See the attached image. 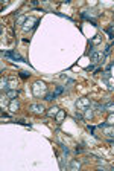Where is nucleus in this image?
I'll return each instance as SVG.
<instances>
[{"label": "nucleus", "instance_id": "4468645a", "mask_svg": "<svg viewBox=\"0 0 114 171\" xmlns=\"http://www.w3.org/2000/svg\"><path fill=\"white\" fill-rule=\"evenodd\" d=\"M100 41H102V37L97 34V35H94V38H93V41H91V43H93V44H99Z\"/></svg>", "mask_w": 114, "mask_h": 171}, {"label": "nucleus", "instance_id": "f257e3e1", "mask_svg": "<svg viewBox=\"0 0 114 171\" xmlns=\"http://www.w3.org/2000/svg\"><path fill=\"white\" fill-rule=\"evenodd\" d=\"M46 84L44 83H41V81H37L34 83V86H32V92H34L35 96H41V95H44L46 93Z\"/></svg>", "mask_w": 114, "mask_h": 171}, {"label": "nucleus", "instance_id": "dca6fc26", "mask_svg": "<svg viewBox=\"0 0 114 171\" xmlns=\"http://www.w3.org/2000/svg\"><path fill=\"white\" fill-rule=\"evenodd\" d=\"M55 98H56V95H55V93H47L44 99H46V101H52V99H55Z\"/></svg>", "mask_w": 114, "mask_h": 171}, {"label": "nucleus", "instance_id": "412c9836", "mask_svg": "<svg viewBox=\"0 0 114 171\" xmlns=\"http://www.w3.org/2000/svg\"><path fill=\"white\" fill-rule=\"evenodd\" d=\"M102 78H104V81H108V79H110V78H111V75H110V72H108V70H107V72L104 73V77H102Z\"/></svg>", "mask_w": 114, "mask_h": 171}, {"label": "nucleus", "instance_id": "a878e982", "mask_svg": "<svg viewBox=\"0 0 114 171\" xmlns=\"http://www.w3.org/2000/svg\"><path fill=\"white\" fill-rule=\"evenodd\" d=\"M113 63H114V61H113Z\"/></svg>", "mask_w": 114, "mask_h": 171}, {"label": "nucleus", "instance_id": "20e7f679", "mask_svg": "<svg viewBox=\"0 0 114 171\" xmlns=\"http://www.w3.org/2000/svg\"><path fill=\"white\" fill-rule=\"evenodd\" d=\"M104 58H105V55H102V52H97V51H93V52H91V53H90V60H91V61H93L94 64H96V63H99L100 60H104Z\"/></svg>", "mask_w": 114, "mask_h": 171}, {"label": "nucleus", "instance_id": "a211bd4d", "mask_svg": "<svg viewBox=\"0 0 114 171\" xmlns=\"http://www.w3.org/2000/svg\"><path fill=\"white\" fill-rule=\"evenodd\" d=\"M9 87L15 89V87H17V81H15V79H12V78H11V79H9Z\"/></svg>", "mask_w": 114, "mask_h": 171}, {"label": "nucleus", "instance_id": "393cba45", "mask_svg": "<svg viewBox=\"0 0 114 171\" xmlns=\"http://www.w3.org/2000/svg\"><path fill=\"white\" fill-rule=\"evenodd\" d=\"M108 122H110L111 125H114V115H110V118H108Z\"/></svg>", "mask_w": 114, "mask_h": 171}, {"label": "nucleus", "instance_id": "1a4fd4ad", "mask_svg": "<svg viewBox=\"0 0 114 171\" xmlns=\"http://www.w3.org/2000/svg\"><path fill=\"white\" fill-rule=\"evenodd\" d=\"M58 111H59V109H58V107H50V109L47 110V116L53 118V116H56V115H58Z\"/></svg>", "mask_w": 114, "mask_h": 171}, {"label": "nucleus", "instance_id": "9b49d317", "mask_svg": "<svg viewBox=\"0 0 114 171\" xmlns=\"http://www.w3.org/2000/svg\"><path fill=\"white\" fill-rule=\"evenodd\" d=\"M17 95H18V90H15V89L8 90V92H6V96H8V98H11V99H14Z\"/></svg>", "mask_w": 114, "mask_h": 171}, {"label": "nucleus", "instance_id": "aec40b11", "mask_svg": "<svg viewBox=\"0 0 114 171\" xmlns=\"http://www.w3.org/2000/svg\"><path fill=\"white\" fill-rule=\"evenodd\" d=\"M64 92V87H61V86H59V87H56V90H55V95L58 96V95H61Z\"/></svg>", "mask_w": 114, "mask_h": 171}, {"label": "nucleus", "instance_id": "7ed1b4c3", "mask_svg": "<svg viewBox=\"0 0 114 171\" xmlns=\"http://www.w3.org/2000/svg\"><path fill=\"white\" fill-rule=\"evenodd\" d=\"M37 23H38V18H35V17H28L26 18V21H24V25H23V31H31V29H34L35 26H37Z\"/></svg>", "mask_w": 114, "mask_h": 171}, {"label": "nucleus", "instance_id": "f3484780", "mask_svg": "<svg viewBox=\"0 0 114 171\" xmlns=\"http://www.w3.org/2000/svg\"><path fill=\"white\" fill-rule=\"evenodd\" d=\"M94 109L97 111H104L105 110V105H100V104H94Z\"/></svg>", "mask_w": 114, "mask_h": 171}, {"label": "nucleus", "instance_id": "4be33fe9", "mask_svg": "<svg viewBox=\"0 0 114 171\" xmlns=\"http://www.w3.org/2000/svg\"><path fill=\"white\" fill-rule=\"evenodd\" d=\"M6 105H8V96H6V98H2V107L5 109Z\"/></svg>", "mask_w": 114, "mask_h": 171}, {"label": "nucleus", "instance_id": "9d476101", "mask_svg": "<svg viewBox=\"0 0 114 171\" xmlns=\"http://www.w3.org/2000/svg\"><path fill=\"white\" fill-rule=\"evenodd\" d=\"M79 168H81L79 160H72V162H70V170H79Z\"/></svg>", "mask_w": 114, "mask_h": 171}, {"label": "nucleus", "instance_id": "423d86ee", "mask_svg": "<svg viewBox=\"0 0 114 171\" xmlns=\"http://www.w3.org/2000/svg\"><path fill=\"white\" fill-rule=\"evenodd\" d=\"M3 55H5V57H9V58H12V60H15V61H23V58H21V55H20V53L14 52V51L3 52Z\"/></svg>", "mask_w": 114, "mask_h": 171}, {"label": "nucleus", "instance_id": "ddd939ff", "mask_svg": "<svg viewBox=\"0 0 114 171\" xmlns=\"http://www.w3.org/2000/svg\"><path fill=\"white\" fill-rule=\"evenodd\" d=\"M105 110L110 111V113H114V103H107L105 104Z\"/></svg>", "mask_w": 114, "mask_h": 171}, {"label": "nucleus", "instance_id": "f03ea898", "mask_svg": "<svg viewBox=\"0 0 114 171\" xmlns=\"http://www.w3.org/2000/svg\"><path fill=\"white\" fill-rule=\"evenodd\" d=\"M90 99L88 98H79L78 101H76V109H78L79 111H85L87 109L90 107Z\"/></svg>", "mask_w": 114, "mask_h": 171}, {"label": "nucleus", "instance_id": "2eb2a0df", "mask_svg": "<svg viewBox=\"0 0 114 171\" xmlns=\"http://www.w3.org/2000/svg\"><path fill=\"white\" fill-rule=\"evenodd\" d=\"M64 116H66V115H64V111L59 110V111H58V115H56V121H58V122H61V121L64 119Z\"/></svg>", "mask_w": 114, "mask_h": 171}, {"label": "nucleus", "instance_id": "5701e85b", "mask_svg": "<svg viewBox=\"0 0 114 171\" xmlns=\"http://www.w3.org/2000/svg\"><path fill=\"white\" fill-rule=\"evenodd\" d=\"M58 160H59V167H61V170H64V168H66V165H64V159L59 157Z\"/></svg>", "mask_w": 114, "mask_h": 171}, {"label": "nucleus", "instance_id": "6ab92c4d", "mask_svg": "<svg viewBox=\"0 0 114 171\" xmlns=\"http://www.w3.org/2000/svg\"><path fill=\"white\" fill-rule=\"evenodd\" d=\"M85 116H87V118H90V119H91V118H93V111L90 110V107H88V109L85 110Z\"/></svg>", "mask_w": 114, "mask_h": 171}, {"label": "nucleus", "instance_id": "39448f33", "mask_svg": "<svg viewBox=\"0 0 114 171\" xmlns=\"http://www.w3.org/2000/svg\"><path fill=\"white\" fill-rule=\"evenodd\" d=\"M29 110L32 111V113L41 115V113H44V105H43V104H32Z\"/></svg>", "mask_w": 114, "mask_h": 171}, {"label": "nucleus", "instance_id": "0eeeda50", "mask_svg": "<svg viewBox=\"0 0 114 171\" xmlns=\"http://www.w3.org/2000/svg\"><path fill=\"white\" fill-rule=\"evenodd\" d=\"M102 130H104V135L105 136H108V137H114V125H104V127H102Z\"/></svg>", "mask_w": 114, "mask_h": 171}, {"label": "nucleus", "instance_id": "f8f14e48", "mask_svg": "<svg viewBox=\"0 0 114 171\" xmlns=\"http://www.w3.org/2000/svg\"><path fill=\"white\" fill-rule=\"evenodd\" d=\"M2 90H9V79H6V78H2Z\"/></svg>", "mask_w": 114, "mask_h": 171}, {"label": "nucleus", "instance_id": "6e6552de", "mask_svg": "<svg viewBox=\"0 0 114 171\" xmlns=\"http://www.w3.org/2000/svg\"><path fill=\"white\" fill-rule=\"evenodd\" d=\"M18 107H20L18 101H17V99H12V101L9 103V111H11V113H15V111L18 110Z\"/></svg>", "mask_w": 114, "mask_h": 171}, {"label": "nucleus", "instance_id": "b1692460", "mask_svg": "<svg viewBox=\"0 0 114 171\" xmlns=\"http://www.w3.org/2000/svg\"><path fill=\"white\" fill-rule=\"evenodd\" d=\"M26 18H28V17H20V18L17 20V23H18V25H23L24 21H26Z\"/></svg>", "mask_w": 114, "mask_h": 171}]
</instances>
